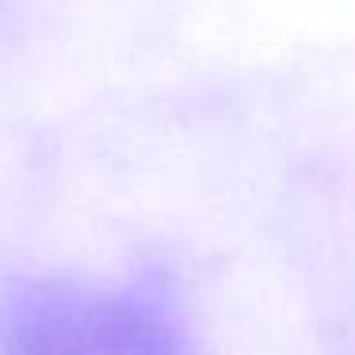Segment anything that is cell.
I'll use <instances>...</instances> for the list:
<instances>
[{"label":"cell","instance_id":"obj_1","mask_svg":"<svg viewBox=\"0 0 355 355\" xmlns=\"http://www.w3.org/2000/svg\"><path fill=\"white\" fill-rule=\"evenodd\" d=\"M0 355H191V340L153 294L35 279L0 291Z\"/></svg>","mask_w":355,"mask_h":355}]
</instances>
